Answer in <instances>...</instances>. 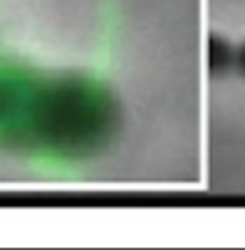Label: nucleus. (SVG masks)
Wrapping results in <instances>:
<instances>
[{
    "label": "nucleus",
    "mask_w": 245,
    "mask_h": 250,
    "mask_svg": "<svg viewBox=\"0 0 245 250\" xmlns=\"http://www.w3.org/2000/svg\"><path fill=\"white\" fill-rule=\"evenodd\" d=\"M234 68L241 76H245V42L239 48H234Z\"/></svg>",
    "instance_id": "obj_3"
},
{
    "label": "nucleus",
    "mask_w": 245,
    "mask_h": 250,
    "mask_svg": "<svg viewBox=\"0 0 245 250\" xmlns=\"http://www.w3.org/2000/svg\"><path fill=\"white\" fill-rule=\"evenodd\" d=\"M208 72L213 76H222L230 68H234V48L230 46L228 40H224L222 35H210L208 37Z\"/></svg>",
    "instance_id": "obj_2"
},
{
    "label": "nucleus",
    "mask_w": 245,
    "mask_h": 250,
    "mask_svg": "<svg viewBox=\"0 0 245 250\" xmlns=\"http://www.w3.org/2000/svg\"><path fill=\"white\" fill-rule=\"evenodd\" d=\"M119 128V103L102 81L0 65V148L83 159Z\"/></svg>",
    "instance_id": "obj_1"
}]
</instances>
